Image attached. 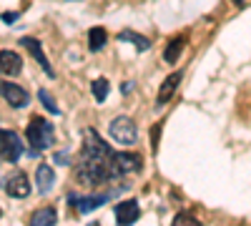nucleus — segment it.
<instances>
[{"label":"nucleus","mask_w":251,"mask_h":226,"mask_svg":"<svg viewBox=\"0 0 251 226\" xmlns=\"http://www.w3.org/2000/svg\"><path fill=\"white\" fill-rule=\"evenodd\" d=\"M174 226H201L194 216H188V214H178L176 219H174Z\"/></svg>","instance_id":"obj_21"},{"label":"nucleus","mask_w":251,"mask_h":226,"mask_svg":"<svg viewBox=\"0 0 251 226\" xmlns=\"http://www.w3.org/2000/svg\"><path fill=\"white\" fill-rule=\"evenodd\" d=\"M0 71L8 75H18L23 71V58L15 50H0Z\"/></svg>","instance_id":"obj_12"},{"label":"nucleus","mask_w":251,"mask_h":226,"mask_svg":"<svg viewBox=\"0 0 251 226\" xmlns=\"http://www.w3.org/2000/svg\"><path fill=\"white\" fill-rule=\"evenodd\" d=\"M178 86H181V73H171V75L161 83V91H158V98H156V106L161 108V106L169 103V100L174 98V93H176Z\"/></svg>","instance_id":"obj_11"},{"label":"nucleus","mask_w":251,"mask_h":226,"mask_svg":"<svg viewBox=\"0 0 251 226\" xmlns=\"http://www.w3.org/2000/svg\"><path fill=\"white\" fill-rule=\"evenodd\" d=\"M111 199V194H96V196H83V199H71L73 203H75V209L80 211V214H88V211H93V209H98V206H103Z\"/></svg>","instance_id":"obj_14"},{"label":"nucleus","mask_w":251,"mask_h":226,"mask_svg":"<svg viewBox=\"0 0 251 226\" xmlns=\"http://www.w3.org/2000/svg\"><path fill=\"white\" fill-rule=\"evenodd\" d=\"M183 46H186V40H183L181 35H176L171 43L166 46V50H163V60H166V63H171V66H174L176 60L181 58V53H183Z\"/></svg>","instance_id":"obj_16"},{"label":"nucleus","mask_w":251,"mask_h":226,"mask_svg":"<svg viewBox=\"0 0 251 226\" xmlns=\"http://www.w3.org/2000/svg\"><path fill=\"white\" fill-rule=\"evenodd\" d=\"M23 156V141L15 131H0V158L15 163Z\"/></svg>","instance_id":"obj_5"},{"label":"nucleus","mask_w":251,"mask_h":226,"mask_svg":"<svg viewBox=\"0 0 251 226\" xmlns=\"http://www.w3.org/2000/svg\"><path fill=\"white\" fill-rule=\"evenodd\" d=\"M3 18H5V23H13V20H15L18 15H15V13H8V15H3Z\"/></svg>","instance_id":"obj_22"},{"label":"nucleus","mask_w":251,"mask_h":226,"mask_svg":"<svg viewBox=\"0 0 251 226\" xmlns=\"http://www.w3.org/2000/svg\"><path fill=\"white\" fill-rule=\"evenodd\" d=\"M118 40H123V43H133L138 50H149V48H151V40L146 38V35L133 33V30H123V33H118Z\"/></svg>","instance_id":"obj_17"},{"label":"nucleus","mask_w":251,"mask_h":226,"mask_svg":"<svg viewBox=\"0 0 251 226\" xmlns=\"http://www.w3.org/2000/svg\"><path fill=\"white\" fill-rule=\"evenodd\" d=\"M93 98L98 100V103H103V100L108 98V80L106 78H98V80H93Z\"/></svg>","instance_id":"obj_19"},{"label":"nucleus","mask_w":251,"mask_h":226,"mask_svg":"<svg viewBox=\"0 0 251 226\" xmlns=\"http://www.w3.org/2000/svg\"><path fill=\"white\" fill-rule=\"evenodd\" d=\"M38 98H40V103L48 108V113H60V108H58V103H55V98L50 96V91L40 88V91H38Z\"/></svg>","instance_id":"obj_20"},{"label":"nucleus","mask_w":251,"mask_h":226,"mask_svg":"<svg viewBox=\"0 0 251 226\" xmlns=\"http://www.w3.org/2000/svg\"><path fill=\"white\" fill-rule=\"evenodd\" d=\"M108 158L111 156H98V153H86L83 151L80 169H78L80 183H86V186H98V183H106L108 178H113Z\"/></svg>","instance_id":"obj_1"},{"label":"nucleus","mask_w":251,"mask_h":226,"mask_svg":"<svg viewBox=\"0 0 251 226\" xmlns=\"http://www.w3.org/2000/svg\"><path fill=\"white\" fill-rule=\"evenodd\" d=\"M0 96H3L13 108H25L28 100H30L25 88H20L15 83H8V80H0Z\"/></svg>","instance_id":"obj_6"},{"label":"nucleus","mask_w":251,"mask_h":226,"mask_svg":"<svg viewBox=\"0 0 251 226\" xmlns=\"http://www.w3.org/2000/svg\"><path fill=\"white\" fill-rule=\"evenodd\" d=\"M111 163V176H121V174H136L143 169V158L136 153H111L108 158Z\"/></svg>","instance_id":"obj_4"},{"label":"nucleus","mask_w":251,"mask_h":226,"mask_svg":"<svg viewBox=\"0 0 251 226\" xmlns=\"http://www.w3.org/2000/svg\"><path fill=\"white\" fill-rule=\"evenodd\" d=\"M83 151H86V153H98V156H111L113 153L111 146L93 128H86V146H83Z\"/></svg>","instance_id":"obj_10"},{"label":"nucleus","mask_w":251,"mask_h":226,"mask_svg":"<svg viewBox=\"0 0 251 226\" xmlns=\"http://www.w3.org/2000/svg\"><path fill=\"white\" fill-rule=\"evenodd\" d=\"M138 214H141V209H138V203L133 199L121 201L118 206H116V224L118 226H131V224H136Z\"/></svg>","instance_id":"obj_8"},{"label":"nucleus","mask_w":251,"mask_h":226,"mask_svg":"<svg viewBox=\"0 0 251 226\" xmlns=\"http://www.w3.org/2000/svg\"><path fill=\"white\" fill-rule=\"evenodd\" d=\"M5 191L10 199H25L30 194V181L25 174H13L8 181H5Z\"/></svg>","instance_id":"obj_9"},{"label":"nucleus","mask_w":251,"mask_h":226,"mask_svg":"<svg viewBox=\"0 0 251 226\" xmlns=\"http://www.w3.org/2000/svg\"><path fill=\"white\" fill-rule=\"evenodd\" d=\"M58 221V214L53 206H46V209H38L30 219V226H55Z\"/></svg>","instance_id":"obj_15"},{"label":"nucleus","mask_w":251,"mask_h":226,"mask_svg":"<svg viewBox=\"0 0 251 226\" xmlns=\"http://www.w3.org/2000/svg\"><path fill=\"white\" fill-rule=\"evenodd\" d=\"M20 46H23L38 63H40V68L46 71V75L48 78H55V71H53V66H50V60L46 58V53H43V46H40V40H35V38H20Z\"/></svg>","instance_id":"obj_7"},{"label":"nucleus","mask_w":251,"mask_h":226,"mask_svg":"<svg viewBox=\"0 0 251 226\" xmlns=\"http://www.w3.org/2000/svg\"><path fill=\"white\" fill-rule=\"evenodd\" d=\"M106 40H108L106 28H91V33H88V48H91L93 53L106 46Z\"/></svg>","instance_id":"obj_18"},{"label":"nucleus","mask_w":251,"mask_h":226,"mask_svg":"<svg viewBox=\"0 0 251 226\" xmlns=\"http://www.w3.org/2000/svg\"><path fill=\"white\" fill-rule=\"evenodd\" d=\"M88 226H100V224H88Z\"/></svg>","instance_id":"obj_23"},{"label":"nucleus","mask_w":251,"mask_h":226,"mask_svg":"<svg viewBox=\"0 0 251 226\" xmlns=\"http://www.w3.org/2000/svg\"><path fill=\"white\" fill-rule=\"evenodd\" d=\"M108 133L113 141L123 143V146H131V143L138 138V128H136V121L128 118V116H118L111 121V126H108Z\"/></svg>","instance_id":"obj_3"},{"label":"nucleus","mask_w":251,"mask_h":226,"mask_svg":"<svg viewBox=\"0 0 251 226\" xmlns=\"http://www.w3.org/2000/svg\"><path fill=\"white\" fill-rule=\"evenodd\" d=\"M28 141L35 151H46L53 143V126L46 118H33L28 126Z\"/></svg>","instance_id":"obj_2"},{"label":"nucleus","mask_w":251,"mask_h":226,"mask_svg":"<svg viewBox=\"0 0 251 226\" xmlns=\"http://www.w3.org/2000/svg\"><path fill=\"white\" fill-rule=\"evenodd\" d=\"M53 183H55V171L48 166V163H40V166L35 169V186L40 194H48L53 189Z\"/></svg>","instance_id":"obj_13"}]
</instances>
